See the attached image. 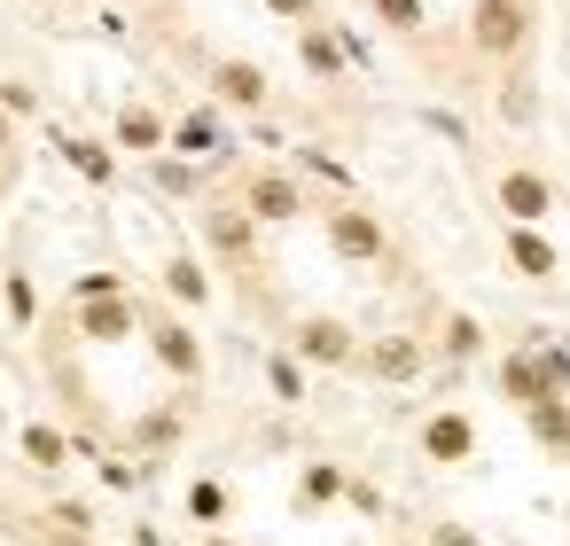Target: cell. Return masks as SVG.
<instances>
[{"label": "cell", "instance_id": "60d3db41", "mask_svg": "<svg viewBox=\"0 0 570 546\" xmlns=\"http://www.w3.org/2000/svg\"><path fill=\"white\" fill-rule=\"evenodd\" d=\"M204 546H235V538H227V530H204Z\"/></svg>", "mask_w": 570, "mask_h": 546}, {"label": "cell", "instance_id": "f1b7e54d", "mask_svg": "<svg viewBox=\"0 0 570 546\" xmlns=\"http://www.w3.org/2000/svg\"><path fill=\"white\" fill-rule=\"evenodd\" d=\"M0 305H9V328H40V289H32V274H0Z\"/></svg>", "mask_w": 570, "mask_h": 546}, {"label": "cell", "instance_id": "cb8c5ba5", "mask_svg": "<svg viewBox=\"0 0 570 546\" xmlns=\"http://www.w3.org/2000/svg\"><path fill=\"white\" fill-rule=\"evenodd\" d=\"M523 429H531V445H539L547 460H570V398H539V406L523 414Z\"/></svg>", "mask_w": 570, "mask_h": 546}, {"label": "cell", "instance_id": "7c38bea8", "mask_svg": "<svg viewBox=\"0 0 570 546\" xmlns=\"http://www.w3.org/2000/svg\"><path fill=\"white\" fill-rule=\"evenodd\" d=\"M141 320H149V305L134 297V289H118V297H87V305H71V336L79 344H134L141 336Z\"/></svg>", "mask_w": 570, "mask_h": 546}, {"label": "cell", "instance_id": "4fadbf2b", "mask_svg": "<svg viewBox=\"0 0 570 546\" xmlns=\"http://www.w3.org/2000/svg\"><path fill=\"white\" fill-rule=\"evenodd\" d=\"M289 48H297V71H305L313 87H344V79H352V48H344V24H336V17L297 24Z\"/></svg>", "mask_w": 570, "mask_h": 546}, {"label": "cell", "instance_id": "74e56055", "mask_svg": "<svg viewBox=\"0 0 570 546\" xmlns=\"http://www.w3.org/2000/svg\"><path fill=\"white\" fill-rule=\"evenodd\" d=\"M17 126H24V118H9V110H0V165H17V141H24Z\"/></svg>", "mask_w": 570, "mask_h": 546}, {"label": "cell", "instance_id": "9c48e42d", "mask_svg": "<svg viewBox=\"0 0 570 546\" xmlns=\"http://www.w3.org/2000/svg\"><path fill=\"white\" fill-rule=\"evenodd\" d=\"M204 95H212L227 118H266V110H274V79H266V63H250V56H212V63H204Z\"/></svg>", "mask_w": 570, "mask_h": 546}, {"label": "cell", "instance_id": "ab89813d", "mask_svg": "<svg viewBox=\"0 0 570 546\" xmlns=\"http://www.w3.org/2000/svg\"><path fill=\"white\" fill-rule=\"evenodd\" d=\"M134 538H141V546H165V538H157V530H149V523H141V530H134Z\"/></svg>", "mask_w": 570, "mask_h": 546}, {"label": "cell", "instance_id": "6da1fadb", "mask_svg": "<svg viewBox=\"0 0 570 546\" xmlns=\"http://www.w3.org/2000/svg\"><path fill=\"white\" fill-rule=\"evenodd\" d=\"M313 219H321V242H328L336 266H360V274L399 266V242H391V227H383V211L367 196H328Z\"/></svg>", "mask_w": 570, "mask_h": 546}, {"label": "cell", "instance_id": "30bf717a", "mask_svg": "<svg viewBox=\"0 0 570 546\" xmlns=\"http://www.w3.org/2000/svg\"><path fill=\"white\" fill-rule=\"evenodd\" d=\"M476 414L469 406H430L422 421H414V453L430 460V468H469L476 460Z\"/></svg>", "mask_w": 570, "mask_h": 546}, {"label": "cell", "instance_id": "b9f144b4", "mask_svg": "<svg viewBox=\"0 0 570 546\" xmlns=\"http://www.w3.org/2000/svg\"><path fill=\"white\" fill-rule=\"evenodd\" d=\"M0 429H9V414H0Z\"/></svg>", "mask_w": 570, "mask_h": 546}, {"label": "cell", "instance_id": "d590c367", "mask_svg": "<svg viewBox=\"0 0 570 546\" xmlns=\"http://www.w3.org/2000/svg\"><path fill=\"white\" fill-rule=\"evenodd\" d=\"M430 546H476V530H469V523H445V515H438V523H430Z\"/></svg>", "mask_w": 570, "mask_h": 546}, {"label": "cell", "instance_id": "ba28073f", "mask_svg": "<svg viewBox=\"0 0 570 546\" xmlns=\"http://www.w3.org/2000/svg\"><path fill=\"white\" fill-rule=\"evenodd\" d=\"M430 336H414V328H375L367 344H360V367L352 375H367V383H383V390H406V383H422L430 375Z\"/></svg>", "mask_w": 570, "mask_h": 546}, {"label": "cell", "instance_id": "d6986e66", "mask_svg": "<svg viewBox=\"0 0 570 546\" xmlns=\"http://www.w3.org/2000/svg\"><path fill=\"white\" fill-rule=\"evenodd\" d=\"M157 289H165V305H180V312H204V305L219 297V289H212V266H204L196 250H165Z\"/></svg>", "mask_w": 570, "mask_h": 546}, {"label": "cell", "instance_id": "7a4b0ae2", "mask_svg": "<svg viewBox=\"0 0 570 546\" xmlns=\"http://www.w3.org/2000/svg\"><path fill=\"white\" fill-rule=\"evenodd\" d=\"M539 40V0H469V17H461V48L492 71L523 63Z\"/></svg>", "mask_w": 570, "mask_h": 546}, {"label": "cell", "instance_id": "d6a6232c", "mask_svg": "<svg viewBox=\"0 0 570 546\" xmlns=\"http://www.w3.org/2000/svg\"><path fill=\"white\" fill-rule=\"evenodd\" d=\"M258 9H266V17H282V24L297 32V24H313V17H321V0H258Z\"/></svg>", "mask_w": 570, "mask_h": 546}, {"label": "cell", "instance_id": "8fae6325", "mask_svg": "<svg viewBox=\"0 0 570 546\" xmlns=\"http://www.w3.org/2000/svg\"><path fill=\"white\" fill-rule=\"evenodd\" d=\"M173 157H196V165H227L235 157V126H227V110L219 102H188V110H173Z\"/></svg>", "mask_w": 570, "mask_h": 546}, {"label": "cell", "instance_id": "f546056e", "mask_svg": "<svg viewBox=\"0 0 570 546\" xmlns=\"http://www.w3.org/2000/svg\"><path fill=\"white\" fill-rule=\"evenodd\" d=\"M531 351H539V367H547L554 398H570V351H562V344H547V336H531Z\"/></svg>", "mask_w": 570, "mask_h": 546}, {"label": "cell", "instance_id": "83f0119b", "mask_svg": "<svg viewBox=\"0 0 570 546\" xmlns=\"http://www.w3.org/2000/svg\"><path fill=\"white\" fill-rule=\"evenodd\" d=\"M227 515H235V492H227L219 476H196V484H188V523H212V530H219Z\"/></svg>", "mask_w": 570, "mask_h": 546}, {"label": "cell", "instance_id": "8d00e7d4", "mask_svg": "<svg viewBox=\"0 0 570 546\" xmlns=\"http://www.w3.org/2000/svg\"><path fill=\"white\" fill-rule=\"evenodd\" d=\"M48 546H95V530H63V523H40Z\"/></svg>", "mask_w": 570, "mask_h": 546}, {"label": "cell", "instance_id": "f35d334b", "mask_svg": "<svg viewBox=\"0 0 570 546\" xmlns=\"http://www.w3.org/2000/svg\"><path fill=\"white\" fill-rule=\"evenodd\" d=\"M9 180H17V165H0V203H9Z\"/></svg>", "mask_w": 570, "mask_h": 546}, {"label": "cell", "instance_id": "1f68e13d", "mask_svg": "<svg viewBox=\"0 0 570 546\" xmlns=\"http://www.w3.org/2000/svg\"><path fill=\"white\" fill-rule=\"evenodd\" d=\"M0 110H9V118H40V95H32V79H0Z\"/></svg>", "mask_w": 570, "mask_h": 546}, {"label": "cell", "instance_id": "4dcf8cb0", "mask_svg": "<svg viewBox=\"0 0 570 546\" xmlns=\"http://www.w3.org/2000/svg\"><path fill=\"white\" fill-rule=\"evenodd\" d=\"M118 289H126V274L95 266V274H79V281H71V305H87V297H118Z\"/></svg>", "mask_w": 570, "mask_h": 546}, {"label": "cell", "instance_id": "7bdbcfd3", "mask_svg": "<svg viewBox=\"0 0 570 546\" xmlns=\"http://www.w3.org/2000/svg\"><path fill=\"white\" fill-rule=\"evenodd\" d=\"M56 9H71V0H56Z\"/></svg>", "mask_w": 570, "mask_h": 546}, {"label": "cell", "instance_id": "2e32d148", "mask_svg": "<svg viewBox=\"0 0 570 546\" xmlns=\"http://www.w3.org/2000/svg\"><path fill=\"white\" fill-rule=\"evenodd\" d=\"M492 390L515 406V414H531L539 398H554V383H547V367H539V351H531V336L523 344H508L500 359H492Z\"/></svg>", "mask_w": 570, "mask_h": 546}, {"label": "cell", "instance_id": "ffe728a7", "mask_svg": "<svg viewBox=\"0 0 570 546\" xmlns=\"http://www.w3.org/2000/svg\"><path fill=\"white\" fill-rule=\"evenodd\" d=\"M56 149H63V165H71L87 188H118V165H126V157L110 149V133H102V141H95V133H56Z\"/></svg>", "mask_w": 570, "mask_h": 546}, {"label": "cell", "instance_id": "e0dca14e", "mask_svg": "<svg viewBox=\"0 0 570 546\" xmlns=\"http://www.w3.org/2000/svg\"><path fill=\"white\" fill-rule=\"evenodd\" d=\"M188 414H196L188 398H157V406H141V414H134V429H126V453H134V460L173 453V445L188 437Z\"/></svg>", "mask_w": 570, "mask_h": 546}, {"label": "cell", "instance_id": "44dd1931", "mask_svg": "<svg viewBox=\"0 0 570 546\" xmlns=\"http://www.w3.org/2000/svg\"><path fill=\"white\" fill-rule=\"evenodd\" d=\"M484 320L476 312H438V336H430V351L438 359H453V367H469V359H484Z\"/></svg>", "mask_w": 570, "mask_h": 546}, {"label": "cell", "instance_id": "52a82bcc", "mask_svg": "<svg viewBox=\"0 0 570 546\" xmlns=\"http://www.w3.org/2000/svg\"><path fill=\"white\" fill-rule=\"evenodd\" d=\"M282 344H289V351H297L305 367L352 375V367H360V344H367V336H360V328H352L344 312H297V320L282 328Z\"/></svg>", "mask_w": 570, "mask_h": 546}, {"label": "cell", "instance_id": "ac0fdd59", "mask_svg": "<svg viewBox=\"0 0 570 546\" xmlns=\"http://www.w3.org/2000/svg\"><path fill=\"white\" fill-rule=\"evenodd\" d=\"M492 118H500L508 133H539L547 95H539V79H531L523 63H508V71H500V87H492Z\"/></svg>", "mask_w": 570, "mask_h": 546}, {"label": "cell", "instance_id": "484cf974", "mask_svg": "<svg viewBox=\"0 0 570 546\" xmlns=\"http://www.w3.org/2000/svg\"><path fill=\"white\" fill-rule=\"evenodd\" d=\"M204 172H212V165L173 157V149H165V157H149V188H157V196H196V203H204Z\"/></svg>", "mask_w": 570, "mask_h": 546}, {"label": "cell", "instance_id": "4316f807", "mask_svg": "<svg viewBox=\"0 0 570 546\" xmlns=\"http://www.w3.org/2000/svg\"><path fill=\"white\" fill-rule=\"evenodd\" d=\"M305 375H313V367H305L289 344H274V351H266V390H274V406H305V390H313Z\"/></svg>", "mask_w": 570, "mask_h": 546}, {"label": "cell", "instance_id": "e575fe53", "mask_svg": "<svg viewBox=\"0 0 570 546\" xmlns=\"http://www.w3.org/2000/svg\"><path fill=\"white\" fill-rule=\"evenodd\" d=\"M344 507H360V515H383V492H375L367 476H352V484H344Z\"/></svg>", "mask_w": 570, "mask_h": 546}, {"label": "cell", "instance_id": "9a60e30c", "mask_svg": "<svg viewBox=\"0 0 570 546\" xmlns=\"http://www.w3.org/2000/svg\"><path fill=\"white\" fill-rule=\"evenodd\" d=\"M500 266L515 274V281H562V250H554V235L547 227H500Z\"/></svg>", "mask_w": 570, "mask_h": 546}, {"label": "cell", "instance_id": "d4e9b609", "mask_svg": "<svg viewBox=\"0 0 570 546\" xmlns=\"http://www.w3.org/2000/svg\"><path fill=\"white\" fill-rule=\"evenodd\" d=\"M367 24L391 40H422L430 32V0H367Z\"/></svg>", "mask_w": 570, "mask_h": 546}, {"label": "cell", "instance_id": "7402d4cb", "mask_svg": "<svg viewBox=\"0 0 570 546\" xmlns=\"http://www.w3.org/2000/svg\"><path fill=\"white\" fill-rule=\"evenodd\" d=\"M17 453H24L40 476H56V468H71V453H79V445H71L56 421H24V429H17Z\"/></svg>", "mask_w": 570, "mask_h": 546}, {"label": "cell", "instance_id": "603a6c76", "mask_svg": "<svg viewBox=\"0 0 570 546\" xmlns=\"http://www.w3.org/2000/svg\"><path fill=\"white\" fill-rule=\"evenodd\" d=\"M344 484H352V476H344L336 460H305V468H297V499H289V507H297V515H321V507H336V499H344Z\"/></svg>", "mask_w": 570, "mask_h": 546}, {"label": "cell", "instance_id": "277c9868", "mask_svg": "<svg viewBox=\"0 0 570 546\" xmlns=\"http://www.w3.org/2000/svg\"><path fill=\"white\" fill-rule=\"evenodd\" d=\"M235 203H243L258 227H297V219L321 211V196L305 188L297 165H243V172H235Z\"/></svg>", "mask_w": 570, "mask_h": 546}, {"label": "cell", "instance_id": "5b68a950", "mask_svg": "<svg viewBox=\"0 0 570 546\" xmlns=\"http://www.w3.org/2000/svg\"><path fill=\"white\" fill-rule=\"evenodd\" d=\"M196 235H204V250H212V266H227V274H258V219L235 203V188L227 196H204V211H196Z\"/></svg>", "mask_w": 570, "mask_h": 546}, {"label": "cell", "instance_id": "836d02e7", "mask_svg": "<svg viewBox=\"0 0 570 546\" xmlns=\"http://www.w3.org/2000/svg\"><path fill=\"white\" fill-rule=\"evenodd\" d=\"M40 523H63V530H95V507H87V499H56V507H48Z\"/></svg>", "mask_w": 570, "mask_h": 546}, {"label": "cell", "instance_id": "5bb4252c", "mask_svg": "<svg viewBox=\"0 0 570 546\" xmlns=\"http://www.w3.org/2000/svg\"><path fill=\"white\" fill-rule=\"evenodd\" d=\"M110 149L118 157H165L173 149V110H157V102H141V95H126L118 110H110Z\"/></svg>", "mask_w": 570, "mask_h": 546}, {"label": "cell", "instance_id": "8992f818", "mask_svg": "<svg viewBox=\"0 0 570 546\" xmlns=\"http://www.w3.org/2000/svg\"><path fill=\"white\" fill-rule=\"evenodd\" d=\"M141 344H149V359H157L180 390H196V383H204V367H212V351H204V336H196V320H188L180 305H149Z\"/></svg>", "mask_w": 570, "mask_h": 546}, {"label": "cell", "instance_id": "3957f363", "mask_svg": "<svg viewBox=\"0 0 570 546\" xmlns=\"http://www.w3.org/2000/svg\"><path fill=\"white\" fill-rule=\"evenodd\" d=\"M484 203L500 211V227H547V219L562 211V188H554L547 165H531V157H500L492 180H484Z\"/></svg>", "mask_w": 570, "mask_h": 546}]
</instances>
